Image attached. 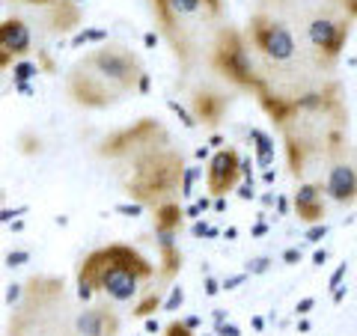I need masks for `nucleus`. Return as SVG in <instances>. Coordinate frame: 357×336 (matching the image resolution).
<instances>
[{
	"mask_svg": "<svg viewBox=\"0 0 357 336\" xmlns=\"http://www.w3.org/2000/svg\"><path fill=\"white\" fill-rule=\"evenodd\" d=\"M211 146H215V149L223 146V137H220V134H215V137H211Z\"/></svg>",
	"mask_w": 357,
	"mask_h": 336,
	"instance_id": "obj_45",
	"label": "nucleus"
},
{
	"mask_svg": "<svg viewBox=\"0 0 357 336\" xmlns=\"http://www.w3.org/2000/svg\"><path fill=\"white\" fill-rule=\"evenodd\" d=\"M158 277V265L149 262L131 244H105V247L89 250L75 271L77 298L89 304L93 295H105L110 304H131L137 300L143 286Z\"/></svg>",
	"mask_w": 357,
	"mask_h": 336,
	"instance_id": "obj_3",
	"label": "nucleus"
},
{
	"mask_svg": "<svg viewBox=\"0 0 357 336\" xmlns=\"http://www.w3.org/2000/svg\"><path fill=\"white\" fill-rule=\"evenodd\" d=\"M185 324H188V328H191V330H197L199 328V324H203V319H199V316H188V319H182Z\"/></svg>",
	"mask_w": 357,
	"mask_h": 336,
	"instance_id": "obj_37",
	"label": "nucleus"
},
{
	"mask_svg": "<svg viewBox=\"0 0 357 336\" xmlns=\"http://www.w3.org/2000/svg\"><path fill=\"white\" fill-rule=\"evenodd\" d=\"M215 333H218V336H241V328H238V324H232V321L227 319V321H220V324H218Z\"/></svg>",
	"mask_w": 357,
	"mask_h": 336,
	"instance_id": "obj_25",
	"label": "nucleus"
},
{
	"mask_svg": "<svg viewBox=\"0 0 357 336\" xmlns=\"http://www.w3.org/2000/svg\"><path fill=\"white\" fill-rule=\"evenodd\" d=\"M277 211H280V215H289V199L286 197H277Z\"/></svg>",
	"mask_w": 357,
	"mask_h": 336,
	"instance_id": "obj_38",
	"label": "nucleus"
},
{
	"mask_svg": "<svg viewBox=\"0 0 357 336\" xmlns=\"http://www.w3.org/2000/svg\"><path fill=\"white\" fill-rule=\"evenodd\" d=\"M21 289H24V283H9V289H6V307H15L18 304Z\"/></svg>",
	"mask_w": 357,
	"mask_h": 336,
	"instance_id": "obj_29",
	"label": "nucleus"
},
{
	"mask_svg": "<svg viewBox=\"0 0 357 336\" xmlns=\"http://www.w3.org/2000/svg\"><path fill=\"white\" fill-rule=\"evenodd\" d=\"M244 39H248L253 57L259 63V77L274 72L280 77H289V81H298L295 66H301V63L316 66L307 54L304 42L298 39V33L289 27L280 15H274L271 9L259 6L256 13H250L248 24H244ZM316 69H321V66H316Z\"/></svg>",
	"mask_w": 357,
	"mask_h": 336,
	"instance_id": "obj_5",
	"label": "nucleus"
},
{
	"mask_svg": "<svg viewBox=\"0 0 357 336\" xmlns=\"http://www.w3.org/2000/svg\"><path fill=\"white\" fill-rule=\"evenodd\" d=\"M143 75V60L128 45L105 42L72 63V69L66 72V96L84 110H107L126 96L137 93Z\"/></svg>",
	"mask_w": 357,
	"mask_h": 336,
	"instance_id": "obj_2",
	"label": "nucleus"
},
{
	"mask_svg": "<svg viewBox=\"0 0 357 336\" xmlns=\"http://www.w3.org/2000/svg\"><path fill=\"white\" fill-rule=\"evenodd\" d=\"M345 274H349V262H342V265L337 268V271L331 274V280H328V289H331V292H333L337 286H342V277H345Z\"/></svg>",
	"mask_w": 357,
	"mask_h": 336,
	"instance_id": "obj_24",
	"label": "nucleus"
},
{
	"mask_svg": "<svg viewBox=\"0 0 357 336\" xmlns=\"http://www.w3.org/2000/svg\"><path fill=\"white\" fill-rule=\"evenodd\" d=\"M271 256H256V259H250L248 265H244V274L248 277H256V274H265L268 268H271Z\"/></svg>",
	"mask_w": 357,
	"mask_h": 336,
	"instance_id": "obj_17",
	"label": "nucleus"
},
{
	"mask_svg": "<svg viewBox=\"0 0 357 336\" xmlns=\"http://www.w3.org/2000/svg\"><path fill=\"white\" fill-rule=\"evenodd\" d=\"M119 328H122V319L107 298L81 307L72 316V333L75 336H116Z\"/></svg>",
	"mask_w": 357,
	"mask_h": 336,
	"instance_id": "obj_9",
	"label": "nucleus"
},
{
	"mask_svg": "<svg viewBox=\"0 0 357 336\" xmlns=\"http://www.w3.org/2000/svg\"><path fill=\"white\" fill-rule=\"evenodd\" d=\"M229 93H223V89H215V86H199L194 89L191 96V116L197 125H206V128H218L220 119L227 116L229 110Z\"/></svg>",
	"mask_w": 357,
	"mask_h": 336,
	"instance_id": "obj_10",
	"label": "nucleus"
},
{
	"mask_svg": "<svg viewBox=\"0 0 357 336\" xmlns=\"http://www.w3.org/2000/svg\"><path fill=\"white\" fill-rule=\"evenodd\" d=\"M18 3H27V6H54L60 0H18Z\"/></svg>",
	"mask_w": 357,
	"mask_h": 336,
	"instance_id": "obj_36",
	"label": "nucleus"
},
{
	"mask_svg": "<svg viewBox=\"0 0 357 336\" xmlns=\"http://www.w3.org/2000/svg\"><path fill=\"white\" fill-rule=\"evenodd\" d=\"M152 223H155V235H178L185 223V208L176 199H167V203L152 208Z\"/></svg>",
	"mask_w": 357,
	"mask_h": 336,
	"instance_id": "obj_12",
	"label": "nucleus"
},
{
	"mask_svg": "<svg viewBox=\"0 0 357 336\" xmlns=\"http://www.w3.org/2000/svg\"><path fill=\"white\" fill-rule=\"evenodd\" d=\"M211 319H215V328H218V324H220V321H227L229 316H227V310H215V316H211Z\"/></svg>",
	"mask_w": 357,
	"mask_h": 336,
	"instance_id": "obj_39",
	"label": "nucleus"
},
{
	"mask_svg": "<svg viewBox=\"0 0 357 336\" xmlns=\"http://www.w3.org/2000/svg\"><path fill=\"white\" fill-rule=\"evenodd\" d=\"M292 208L298 220L307 223V227L325 220V190H321V182H301L292 194Z\"/></svg>",
	"mask_w": 357,
	"mask_h": 336,
	"instance_id": "obj_11",
	"label": "nucleus"
},
{
	"mask_svg": "<svg viewBox=\"0 0 357 336\" xmlns=\"http://www.w3.org/2000/svg\"><path fill=\"white\" fill-rule=\"evenodd\" d=\"M96 155L107 164L122 194L143 208L176 199L188 167L170 131L152 116H140L131 125L105 134L96 146Z\"/></svg>",
	"mask_w": 357,
	"mask_h": 336,
	"instance_id": "obj_1",
	"label": "nucleus"
},
{
	"mask_svg": "<svg viewBox=\"0 0 357 336\" xmlns=\"http://www.w3.org/2000/svg\"><path fill=\"white\" fill-rule=\"evenodd\" d=\"M30 262V250H9L6 253V265L9 268H18V265H24Z\"/></svg>",
	"mask_w": 357,
	"mask_h": 336,
	"instance_id": "obj_22",
	"label": "nucleus"
},
{
	"mask_svg": "<svg viewBox=\"0 0 357 336\" xmlns=\"http://www.w3.org/2000/svg\"><path fill=\"white\" fill-rule=\"evenodd\" d=\"M170 110H173V114H178V119H182V122H185V125H188V128H197V122H194V116H191V114H188V110H185L182 105H176V102H170Z\"/></svg>",
	"mask_w": 357,
	"mask_h": 336,
	"instance_id": "obj_28",
	"label": "nucleus"
},
{
	"mask_svg": "<svg viewBox=\"0 0 357 336\" xmlns=\"http://www.w3.org/2000/svg\"><path fill=\"white\" fill-rule=\"evenodd\" d=\"M325 262H328V250L321 247V250H316V256H312V265H316V268H321Z\"/></svg>",
	"mask_w": 357,
	"mask_h": 336,
	"instance_id": "obj_35",
	"label": "nucleus"
},
{
	"mask_svg": "<svg viewBox=\"0 0 357 336\" xmlns=\"http://www.w3.org/2000/svg\"><path fill=\"white\" fill-rule=\"evenodd\" d=\"M203 286H206V295H208V298H215V295L220 292V283H218L215 277H206V283H203Z\"/></svg>",
	"mask_w": 357,
	"mask_h": 336,
	"instance_id": "obj_33",
	"label": "nucleus"
},
{
	"mask_svg": "<svg viewBox=\"0 0 357 336\" xmlns=\"http://www.w3.org/2000/svg\"><path fill=\"white\" fill-rule=\"evenodd\" d=\"M325 197L340 206H354L357 203V146L345 149L337 161L325 167V182H321Z\"/></svg>",
	"mask_w": 357,
	"mask_h": 336,
	"instance_id": "obj_7",
	"label": "nucleus"
},
{
	"mask_svg": "<svg viewBox=\"0 0 357 336\" xmlns=\"http://www.w3.org/2000/svg\"><path fill=\"white\" fill-rule=\"evenodd\" d=\"M158 330H161V324L155 319H146V333H158Z\"/></svg>",
	"mask_w": 357,
	"mask_h": 336,
	"instance_id": "obj_40",
	"label": "nucleus"
},
{
	"mask_svg": "<svg viewBox=\"0 0 357 336\" xmlns=\"http://www.w3.org/2000/svg\"><path fill=\"white\" fill-rule=\"evenodd\" d=\"M182 304H185V289H182V286H173V289H170V298H167L164 304H161V310H164V312H176Z\"/></svg>",
	"mask_w": 357,
	"mask_h": 336,
	"instance_id": "obj_18",
	"label": "nucleus"
},
{
	"mask_svg": "<svg viewBox=\"0 0 357 336\" xmlns=\"http://www.w3.org/2000/svg\"><path fill=\"white\" fill-rule=\"evenodd\" d=\"M250 140H253V149H256V164H259L262 170H268V167L274 164V137L259 131V128H250Z\"/></svg>",
	"mask_w": 357,
	"mask_h": 336,
	"instance_id": "obj_13",
	"label": "nucleus"
},
{
	"mask_svg": "<svg viewBox=\"0 0 357 336\" xmlns=\"http://www.w3.org/2000/svg\"><path fill=\"white\" fill-rule=\"evenodd\" d=\"M241 178V155L236 146H220L208 158L206 167V188L211 197H227L238 188Z\"/></svg>",
	"mask_w": 357,
	"mask_h": 336,
	"instance_id": "obj_8",
	"label": "nucleus"
},
{
	"mask_svg": "<svg viewBox=\"0 0 357 336\" xmlns=\"http://www.w3.org/2000/svg\"><path fill=\"white\" fill-rule=\"evenodd\" d=\"M211 3H215L218 9H223V0H211Z\"/></svg>",
	"mask_w": 357,
	"mask_h": 336,
	"instance_id": "obj_47",
	"label": "nucleus"
},
{
	"mask_svg": "<svg viewBox=\"0 0 357 336\" xmlns=\"http://www.w3.org/2000/svg\"><path fill=\"white\" fill-rule=\"evenodd\" d=\"M238 197H241V199H253V197H256V190H253V182L241 185V188H238Z\"/></svg>",
	"mask_w": 357,
	"mask_h": 336,
	"instance_id": "obj_34",
	"label": "nucleus"
},
{
	"mask_svg": "<svg viewBox=\"0 0 357 336\" xmlns=\"http://www.w3.org/2000/svg\"><path fill=\"white\" fill-rule=\"evenodd\" d=\"M164 336H194V330L188 328L182 319H173V321L164 328Z\"/></svg>",
	"mask_w": 357,
	"mask_h": 336,
	"instance_id": "obj_20",
	"label": "nucleus"
},
{
	"mask_svg": "<svg viewBox=\"0 0 357 336\" xmlns=\"http://www.w3.org/2000/svg\"><path fill=\"white\" fill-rule=\"evenodd\" d=\"M146 45H149V48H155V45H158V36H155V33H146Z\"/></svg>",
	"mask_w": 357,
	"mask_h": 336,
	"instance_id": "obj_43",
	"label": "nucleus"
},
{
	"mask_svg": "<svg viewBox=\"0 0 357 336\" xmlns=\"http://www.w3.org/2000/svg\"><path fill=\"white\" fill-rule=\"evenodd\" d=\"M36 66L33 63H27V60H18V63H13V84H27L30 77H36Z\"/></svg>",
	"mask_w": 357,
	"mask_h": 336,
	"instance_id": "obj_15",
	"label": "nucleus"
},
{
	"mask_svg": "<svg viewBox=\"0 0 357 336\" xmlns=\"http://www.w3.org/2000/svg\"><path fill=\"white\" fill-rule=\"evenodd\" d=\"M325 235H328V223H325V220H321V223H312V227L307 229V241H310V244H319L321 238H325Z\"/></svg>",
	"mask_w": 357,
	"mask_h": 336,
	"instance_id": "obj_21",
	"label": "nucleus"
},
{
	"mask_svg": "<svg viewBox=\"0 0 357 336\" xmlns=\"http://www.w3.org/2000/svg\"><path fill=\"white\" fill-rule=\"evenodd\" d=\"M107 39V33H102V30H86V33H81V36H75V45H84V42H105Z\"/></svg>",
	"mask_w": 357,
	"mask_h": 336,
	"instance_id": "obj_23",
	"label": "nucleus"
},
{
	"mask_svg": "<svg viewBox=\"0 0 357 336\" xmlns=\"http://www.w3.org/2000/svg\"><path fill=\"white\" fill-rule=\"evenodd\" d=\"M312 307H316V298H301L298 300V304H295V316H310V312H312Z\"/></svg>",
	"mask_w": 357,
	"mask_h": 336,
	"instance_id": "obj_27",
	"label": "nucleus"
},
{
	"mask_svg": "<svg viewBox=\"0 0 357 336\" xmlns=\"http://www.w3.org/2000/svg\"><path fill=\"white\" fill-rule=\"evenodd\" d=\"M244 280H248V274H236V277H227V280H223V283H220V292H232V289H238L241 283H244Z\"/></svg>",
	"mask_w": 357,
	"mask_h": 336,
	"instance_id": "obj_26",
	"label": "nucleus"
},
{
	"mask_svg": "<svg viewBox=\"0 0 357 336\" xmlns=\"http://www.w3.org/2000/svg\"><path fill=\"white\" fill-rule=\"evenodd\" d=\"M301 259H304L301 247H286V250H283V262H286V265H298Z\"/></svg>",
	"mask_w": 357,
	"mask_h": 336,
	"instance_id": "obj_30",
	"label": "nucleus"
},
{
	"mask_svg": "<svg viewBox=\"0 0 357 336\" xmlns=\"http://www.w3.org/2000/svg\"><path fill=\"white\" fill-rule=\"evenodd\" d=\"M265 232H268L265 223H256V227H253V235H265Z\"/></svg>",
	"mask_w": 357,
	"mask_h": 336,
	"instance_id": "obj_44",
	"label": "nucleus"
},
{
	"mask_svg": "<svg viewBox=\"0 0 357 336\" xmlns=\"http://www.w3.org/2000/svg\"><path fill=\"white\" fill-rule=\"evenodd\" d=\"M194 235L197 238H203V235H218V229L208 227V223H203V220H194Z\"/></svg>",
	"mask_w": 357,
	"mask_h": 336,
	"instance_id": "obj_31",
	"label": "nucleus"
},
{
	"mask_svg": "<svg viewBox=\"0 0 357 336\" xmlns=\"http://www.w3.org/2000/svg\"><path fill=\"white\" fill-rule=\"evenodd\" d=\"M253 328H256V330H262V328H265V319L256 316V319H253Z\"/></svg>",
	"mask_w": 357,
	"mask_h": 336,
	"instance_id": "obj_46",
	"label": "nucleus"
},
{
	"mask_svg": "<svg viewBox=\"0 0 357 336\" xmlns=\"http://www.w3.org/2000/svg\"><path fill=\"white\" fill-rule=\"evenodd\" d=\"M298 330H301V333H307V330H310V321H307L304 316H301V321H298Z\"/></svg>",
	"mask_w": 357,
	"mask_h": 336,
	"instance_id": "obj_42",
	"label": "nucleus"
},
{
	"mask_svg": "<svg viewBox=\"0 0 357 336\" xmlns=\"http://www.w3.org/2000/svg\"><path fill=\"white\" fill-rule=\"evenodd\" d=\"M116 211H119V215H126V217H140L143 206H137V203H128V206H116Z\"/></svg>",
	"mask_w": 357,
	"mask_h": 336,
	"instance_id": "obj_32",
	"label": "nucleus"
},
{
	"mask_svg": "<svg viewBox=\"0 0 357 336\" xmlns=\"http://www.w3.org/2000/svg\"><path fill=\"white\" fill-rule=\"evenodd\" d=\"M161 304H164V300H161V292H158V289H149V295L143 298V300H137V307L131 310V316H137V319H149L152 312L158 310Z\"/></svg>",
	"mask_w": 357,
	"mask_h": 336,
	"instance_id": "obj_14",
	"label": "nucleus"
},
{
	"mask_svg": "<svg viewBox=\"0 0 357 336\" xmlns=\"http://www.w3.org/2000/svg\"><path fill=\"white\" fill-rule=\"evenodd\" d=\"M13 63H18V60H15V54L9 51V45H6V36H3V27H0V72L13 69Z\"/></svg>",
	"mask_w": 357,
	"mask_h": 336,
	"instance_id": "obj_19",
	"label": "nucleus"
},
{
	"mask_svg": "<svg viewBox=\"0 0 357 336\" xmlns=\"http://www.w3.org/2000/svg\"><path fill=\"white\" fill-rule=\"evenodd\" d=\"M197 176H199L197 167H185L182 182H178V197H191V194H194V182H197Z\"/></svg>",
	"mask_w": 357,
	"mask_h": 336,
	"instance_id": "obj_16",
	"label": "nucleus"
},
{
	"mask_svg": "<svg viewBox=\"0 0 357 336\" xmlns=\"http://www.w3.org/2000/svg\"><path fill=\"white\" fill-rule=\"evenodd\" d=\"M161 36L170 42L185 75L208 54V42L220 27L223 9L211 0H149Z\"/></svg>",
	"mask_w": 357,
	"mask_h": 336,
	"instance_id": "obj_4",
	"label": "nucleus"
},
{
	"mask_svg": "<svg viewBox=\"0 0 357 336\" xmlns=\"http://www.w3.org/2000/svg\"><path fill=\"white\" fill-rule=\"evenodd\" d=\"M206 63L218 77H223V81L232 84L236 89H244V93H256L259 89V81H262L259 63H256L250 45L244 39V30L238 27L220 24L215 30V36L208 42Z\"/></svg>",
	"mask_w": 357,
	"mask_h": 336,
	"instance_id": "obj_6",
	"label": "nucleus"
},
{
	"mask_svg": "<svg viewBox=\"0 0 357 336\" xmlns=\"http://www.w3.org/2000/svg\"><path fill=\"white\" fill-rule=\"evenodd\" d=\"M274 176H277V173L271 170V167H268V170L262 173V178H265V182H268V185H271V182H274Z\"/></svg>",
	"mask_w": 357,
	"mask_h": 336,
	"instance_id": "obj_41",
	"label": "nucleus"
}]
</instances>
